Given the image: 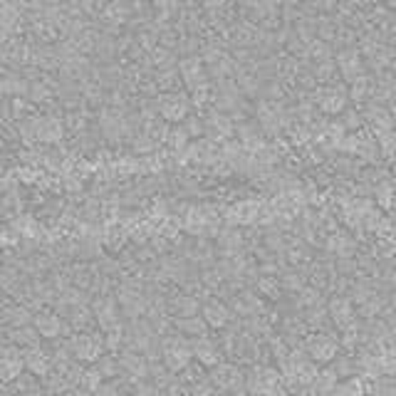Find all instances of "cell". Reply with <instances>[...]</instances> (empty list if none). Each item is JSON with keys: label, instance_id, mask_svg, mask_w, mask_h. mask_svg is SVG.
<instances>
[{"label": "cell", "instance_id": "9", "mask_svg": "<svg viewBox=\"0 0 396 396\" xmlns=\"http://www.w3.org/2000/svg\"><path fill=\"white\" fill-rule=\"evenodd\" d=\"M235 134L241 139V146L250 154H258L260 148H265V134L258 122H241L235 126Z\"/></svg>", "mask_w": 396, "mask_h": 396}, {"label": "cell", "instance_id": "24", "mask_svg": "<svg viewBox=\"0 0 396 396\" xmlns=\"http://www.w3.org/2000/svg\"><path fill=\"white\" fill-rule=\"evenodd\" d=\"M317 20V37H322V40H329V43H334V37H337V20L329 18V15H320Z\"/></svg>", "mask_w": 396, "mask_h": 396}, {"label": "cell", "instance_id": "13", "mask_svg": "<svg viewBox=\"0 0 396 396\" xmlns=\"http://www.w3.org/2000/svg\"><path fill=\"white\" fill-rule=\"evenodd\" d=\"M337 55V47L329 40H322V37H315L309 40L307 47H305V57H309L312 62H322V60H332Z\"/></svg>", "mask_w": 396, "mask_h": 396}, {"label": "cell", "instance_id": "32", "mask_svg": "<svg viewBox=\"0 0 396 396\" xmlns=\"http://www.w3.org/2000/svg\"><path fill=\"white\" fill-rule=\"evenodd\" d=\"M362 3H364V0H342V6H349V8H354V10H357Z\"/></svg>", "mask_w": 396, "mask_h": 396}, {"label": "cell", "instance_id": "10", "mask_svg": "<svg viewBox=\"0 0 396 396\" xmlns=\"http://www.w3.org/2000/svg\"><path fill=\"white\" fill-rule=\"evenodd\" d=\"M260 35H263V28H258L253 20L230 28V40H233L235 47H253V45H258Z\"/></svg>", "mask_w": 396, "mask_h": 396}, {"label": "cell", "instance_id": "3", "mask_svg": "<svg viewBox=\"0 0 396 396\" xmlns=\"http://www.w3.org/2000/svg\"><path fill=\"white\" fill-rule=\"evenodd\" d=\"M309 99L327 117H340L342 111L346 109V104H349V94L344 92V87H317L315 94Z\"/></svg>", "mask_w": 396, "mask_h": 396}, {"label": "cell", "instance_id": "8", "mask_svg": "<svg viewBox=\"0 0 396 396\" xmlns=\"http://www.w3.org/2000/svg\"><path fill=\"white\" fill-rule=\"evenodd\" d=\"M371 99L379 104H394L396 102V77L394 72H374L371 77Z\"/></svg>", "mask_w": 396, "mask_h": 396}, {"label": "cell", "instance_id": "27", "mask_svg": "<svg viewBox=\"0 0 396 396\" xmlns=\"http://www.w3.org/2000/svg\"><path fill=\"white\" fill-rule=\"evenodd\" d=\"M374 196H377V201L384 206V208H389L391 198H394V186H391L386 179H382V184L374 186Z\"/></svg>", "mask_w": 396, "mask_h": 396}, {"label": "cell", "instance_id": "1", "mask_svg": "<svg viewBox=\"0 0 396 396\" xmlns=\"http://www.w3.org/2000/svg\"><path fill=\"white\" fill-rule=\"evenodd\" d=\"M23 136L28 142H43V144H57L65 136V124L52 114H43V117H32L23 122Z\"/></svg>", "mask_w": 396, "mask_h": 396}, {"label": "cell", "instance_id": "7", "mask_svg": "<svg viewBox=\"0 0 396 396\" xmlns=\"http://www.w3.org/2000/svg\"><path fill=\"white\" fill-rule=\"evenodd\" d=\"M362 117H364V124H369V129L374 134H382V131L394 129V114L386 104H379L374 99L364 102L362 107Z\"/></svg>", "mask_w": 396, "mask_h": 396}, {"label": "cell", "instance_id": "34", "mask_svg": "<svg viewBox=\"0 0 396 396\" xmlns=\"http://www.w3.org/2000/svg\"><path fill=\"white\" fill-rule=\"evenodd\" d=\"M300 3H302V0H285V6H292V8L300 6Z\"/></svg>", "mask_w": 396, "mask_h": 396}, {"label": "cell", "instance_id": "26", "mask_svg": "<svg viewBox=\"0 0 396 396\" xmlns=\"http://www.w3.org/2000/svg\"><path fill=\"white\" fill-rule=\"evenodd\" d=\"M151 62H154L156 67L164 69V67H171L173 62H176V55L171 52V47H154L151 50Z\"/></svg>", "mask_w": 396, "mask_h": 396}, {"label": "cell", "instance_id": "31", "mask_svg": "<svg viewBox=\"0 0 396 396\" xmlns=\"http://www.w3.org/2000/svg\"><path fill=\"white\" fill-rule=\"evenodd\" d=\"M20 179L30 184V181H35V179H37V173H32V168H20Z\"/></svg>", "mask_w": 396, "mask_h": 396}, {"label": "cell", "instance_id": "21", "mask_svg": "<svg viewBox=\"0 0 396 396\" xmlns=\"http://www.w3.org/2000/svg\"><path fill=\"white\" fill-rule=\"evenodd\" d=\"M181 82V74L179 69H171V67H164L156 72V85H159V89H164V92H176L173 87Z\"/></svg>", "mask_w": 396, "mask_h": 396}, {"label": "cell", "instance_id": "16", "mask_svg": "<svg viewBox=\"0 0 396 396\" xmlns=\"http://www.w3.org/2000/svg\"><path fill=\"white\" fill-rule=\"evenodd\" d=\"M20 23V12L10 3H0V35H10Z\"/></svg>", "mask_w": 396, "mask_h": 396}, {"label": "cell", "instance_id": "28", "mask_svg": "<svg viewBox=\"0 0 396 396\" xmlns=\"http://www.w3.org/2000/svg\"><path fill=\"white\" fill-rule=\"evenodd\" d=\"M154 134H148L146 129L139 131V136H134V148L139 151V154H146V151H151L154 148Z\"/></svg>", "mask_w": 396, "mask_h": 396}, {"label": "cell", "instance_id": "22", "mask_svg": "<svg viewBox=\"0 0 396 396\" xmlns=\"http://www.w3.org/2000/svg\"><path fill=\"white\" fill-rule=\"evenodd\" d=\"M181 124H184V129L188 131V136H191V139H204V136H206L204 114H188V117H186Z\"/></svg>", "mask_w": 396, "mask_h": 396}, {"label": "cell", "instance_id": "4", "mask_svg": "<svg viewBox=\"0 0 396 396\" xmlns=\"http://www.w3.org/2000/svg\"><path fill=\"white\" fill-rule=\"evenodd\" d=\"M334 62H337V72L346 85H352V82H357L359 77L366 74L364 55L359 52V47H340L337 55H334Z\"/></svg>", "mask_w": 396, "mask_h": 396}, {"label": "cell", "instance_id": "14", "mask_svg": "<svg viewBox=\"0 0 396 396\" xmlns=\"http://www.w3.org/2000/svg\"><path fill=\"white\" fill-rule=\"evenodd\" d=\"M394 57H396V50L391 47V45H382L374 55L366 57V62H369V67L374 69V72H386V69H391V65H394Z\"/></svg>", "mask_w": 396, "mask_h": 396}, {"label": "cell", "instance_id": "2", "mask_svg": "<svg viewBox=\"0 0 396 396\" xmlns=\"http://www.w3.org/2000/svg\"><path fill=\"white\" fill-rule=\"evenodd\" d=\"M191 97L184 92H164L156 99V114L168 124H181L191 114Z\"/></svg>", "mask_w": 396, "mask_h": 396}, {"label": "cell", "instance_id": "5", "mask_svg": "<svg viewBox=\"0 0 396 396\" xmlns=\"http://www.w3.org/2000/svg\"><path fill=\"white\" fill-rule=\"evenodd\" d=\"M179 74H181V82L186 85L188 92L198 89V87H206L208 85V67L201 55H186L179 60Z\"/></svg>", "mask_w": 396, "mask_h": 396}, {"label": "cell", "instance_id": "12", "mask_svg": "<svg viewBox=\"0 0 396 396\" xmlns=\"http://www.w3.org/2000/svg\"><path fill=\"white\" fill-rule=\"evenodd\" d=\"M235 74H238V60L233 55H226L218 62H213V65H208V77L216 82L233 80Z\"/></svg>", "mask_w": 396, "mask_h": 396}, {"label": "cell", "instance_id": "30", "mask_svg": "<svg viewBox=\"0 0 396 396\" xmlns=\"http://www.w3.org/2000/svg\"><path fill=\"white\" fill-rule=\"evenodd\" d=\"M28 94H30L32 102H40V99L47 97V87H45V85H30V92H28Z\"/></svg>", "mask_w": 396, "mask_h": 396}, {"label": "cell", "instance_id": "19", "mask_svg": "<svg viewBox=\"0 0 396 396\" xmlns=\"http://www.w3.org/2000/svg\"><path fill=\"white\" fill-rule=\"evenodd\" d=\"M188 131L184 129V124H173L171 129L166 131V142L171 144L173 151H186L188 148Z\"/></svg>", "mask_w": 396, "mask_h": 396}, {"label": "cell", "instance_id": "37", "mask_svg": "<svg viewBox=\"0 0 396 396\" xmlns=\"http://www.w3.org/2000/svg\"><path fill=\"white\" fill-rule=\"evenodd\" d=\"M366 3H374V6H377V3H382V0H366Z\"/></svg>", "mask_w": 396, "mask_h": 396}, {"label": "cell", "instance_id": "25", "mask_svg": "<svg viewBox=\"0 0 396 396\" xmlns=\"http://www.w3.org/2000/svg\"><path fill=\"white\" fill-rule=\"evenodd\" d=\"M198 55L204 57L206 67H208V65L218 62V60H221V57L228 55V52L223 50V45H221V43H204V45H201V52H198Z\"/></svg>", "mask_w": 396, "mask_h": 396}, {"label": "cell", "instance_id": "15", "mask_svg": "<svg viewBox=\"0 0 396 396\" xmlns=\"http://www.w3.org/2000/svg\"><path fill=\"white\" fill-rule=\"evenodd\" d=\"M0 92L3 94H12V97H23V94L30 92V82L20 77V74H6L0 80Z\"/></svg>", "mask_w": 396, "mask_h": 396}, {"label": "cell", "instance_id": "38", "mask_svg": "<svg viewBox=\"0 0 396 396\" xmlns=\"http://www.w3.org/2000/svg\"><path fill=\"white\" fill-rule=\"evenodd\" d=\"M0 146H3V139H0Z\"/></svg>", "mask_w": 396, "mask_h": 396}, {"label": "cell", "instance_id": "33", "mask_svg": "<svg viewBox=\"0 0 396 396\" xmlns=\"http://www.w3.org/2000/svg\"><path fill=\"white\" fill-rule=\"evenodd\" d=\"M6 57H8V47H6V45H0V62L6 60Z\"/></svg>", "mask_w": 396, "mask_h": 396}, {"label": "cell", "instance_id": "29", "mask_svg": "<svg viewBox=\"0 0 396 396\" xmlns=\"http://www.w3.org/2000/svg\"><path fill=\"white\" fill-rule=\"evenodd\" d=\"M154 6L164 18H168V15H173L181 8V0H154Z\"/></svg>", "mask_w": 396, "mask_h": 396}, {"label": "cell", "instance_id": "18", "mask_svg": "<svg viewBox=\"0 0 396 396\" xmlns=\"http://www.w3.org/2000/svg\"><path fill=\"white\" fill-rule=\"evenodd\" d=\"M349 99H352V102H357V104L369 102V99H371V77H369V74L359 77L357 82H352V85H349Z\"/></svg>", "mask_w": 396, "mask_h": 396}, {"label": "cell", "instance_id": "20", "mask_svg": "<svg viewBox=\"0 0 396 396\" xmlns=\"http://www.w3.org/2000/svg\"><path fill=\"white\" fill-rule=\"evenodd\" d=\"M340 124L344 126L346 134H352V131H362V124H364L362 109H349V107H346V109L340 114Z\"/></svg>", "mask_w": 396, "mask_h": 396}, {"label": "cell", "instance_id": "6", "mask_svg": "<svg viewBox=\"0 0 396 396\" xmlns=\"http://www.w3.org/2000/svg\"><path fill=\"white\" fill-rule=\"evenodd\" d=\"M204 119H206V139H210V142L226 144L235 134V122L230 119V114L216 109V107L210 111H206Z\"/></svg>", "mask_w": 396, "mask_h": 396}, {"label": "cell", "instance_id": "35", "mask_svg": "<svg viewBox=\"0 0 396 396\" xmlns=\"http://www.w3.org/2000/svg\"><path fill=\"white\" fill-rule=\"evenodd\" d=\"M270 3H272V6H283L285 0H270Z\"/></svg>", "mask_w": 396, "mask_h": 396}, {"label": "cell", "instance_id": "11", "mask_svg": "<svg viewBox=\"0 0 396 396\" xmlns=\"http://www.w3.org/2000/svg\"><path fill=\"white\" fill-rule=\"evenodd\" d=\"M99 124H102L104 136L107 139H111V142H119V139L129 131V124H126V119H124L117 109H107L104 114L99 117Z\"/></svg>", "mask_w": 396, "mask_h": 396}, {"label": "cell", "instance_id": "23", "mask_svg": "<svg viewBox=\"0 0 396 396\" xmlns=\"http://www.w3.org/2000/svg\"><path fill=\"white\" fill-rule=\"evenodd\" d=\"M312 74L317 77V82H332L337 77V62L332 60H322V62H315V67H312Z\"/></svg>", "mask_w": 396, "mask_h": 396}, {"label": "cell", "instance_id": "17", "mask_svg": "<svg viewBox=\"0 0 396 396\" xmlns=\"http://www.w3.org/2000/svg\"><path fill=\"white\" fill-rule=\"evenodd\" d=\"M382 45H386L384 43L382 30H371V32H364V35H359V52L364 57H371Z\"/></svg>", "mask_w": 396, "mask_h": 396}, {"label": "cell", "instance_id": "36", "mask_svg": "<svg viewBox=\"0 0 396 396\" xmlns=\"http://www.w3.org/2000/svg\"><path fill=\"white\" fill-rule=\"evenodd\" d=\"M389 3V8H396V0H386Z\"/></svg>", "mask_w": 396, "mask_h": 396}]
</instances>
